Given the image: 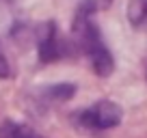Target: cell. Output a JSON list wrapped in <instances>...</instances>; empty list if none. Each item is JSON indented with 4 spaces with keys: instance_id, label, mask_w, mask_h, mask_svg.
Masks as SVG:
<instances>
[{
    "instance_id": "cell-5",
    "label": "cell",
    "mask_w": 147,
    "mask_h": 138,
    "mask_svg": "<svg viewBox=\"0 0 147 138\" xmlns=\"http://www.w3.org/2000/svg\"><path fill=\"white\" fill-rule=\"evenodd\" d=\"M76 93V86L74 84H52L43 91V97H50L54 101H65Z\"/></svg>"
},
{
    "instance_id": "cell-7",
    "label": "cell",
    "mask_w": 147,
    "mask_h": 138,
    "mask_svg": "<svg viewBox=\"0 0 147 138\" xmlns=\"http://www.w3.org/2000/svg\"><path fill=\"white\" fill-rule=\"evenodd\" d=\"M0 78L2 80L11 78V65H9V60H7V56L2 52H0Z\"/></svg>"
},
{
    "instance_id": "cell-1",
    "label": "cell",
    "mask_w": 147,
    "mask_h": 138,
    "mask_svg": "<svg viewBox=\"0 0 147 138\" xmlns=\"http://www.w3.org/2000/svg\"><path fill=\"white\" fill-rule=\"evenodd\" d=\"M95 9L97 7L93 0H84L82 5L78 7L76 17H74V37L78 41V48L87 54L93 71L97 76H102V78H106L115 69V58H113L110 50L106 48L97 24L93 22Z\"/></svg>"
},
{
    "instance_id": "cell-2",
    "label": "cell",
    "mask_w": 147,
    "mask_h": 138,
    "mask_svg": "<svg viewBox=\"0 0 147 138\" xmlns=\"http://www.w3.org/2000/svg\"><path fill=\"white\" fill-rule=\"evenodd\" d=\"M78 123L82 127L89 129H110L117 127L123 119V110L119 108V104L110 99H100L95 104H91L89 108H84L82 112H78Z\"/></svg>"
},
{
    "instance_id": "cell-6",
    "label": "cell",
    "mask_w": 147,
    "mask_h": 138,
    "mask_svg": "<svg viewBox=\"0 0 147 138\" xmlns=\"http://www.w3.org/2000/svg\"><path fill=\"white\" fill-rule=\"evenodd\" d=\"M145 19H147V0H134L130 5V22L136 26Z\"/></svg>"
},
{
    "instance_id": "cell-4",
    "label": "cell",
    "mask_w": 147,
    "mask_h": 138,
    "mask_svg": "<svg viewBox=\"0 0 147 138\" xmlns=\"http://www.w3.org/2000/svg\"><path fill=\"white\" fill-rule=\"evenodd\" d=\"M0 138H39L28 125H22L18 121L7 119L0 125Z\"/></svg>"
},
{
    "instance_id": "cell-3",
    "label": "cell",
    "mask_w": 147,
    "mask_h": 138,
    "mask_svg": "<svg viewBox=\"0 0 147 138\" xmlns=\"http://www.w3.org/2000/svg\"><path fill=\"white\" fill-rule=\"evenodd\" d=\"M37 50H39V60L41 63H54L67 56V41L61 39L59 28L54 22H48L41 28L39 37H37Z\"/></svg>"
}]
</instances>
